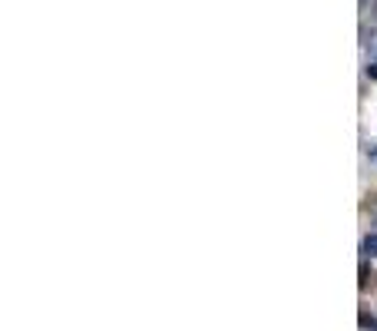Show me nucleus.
I'll return each instance as SVG.
<instances>
[{
    "mask_svg": "<svg viewBox=\"0 0 377 331\" xmlns=\"http://www.w3.org/2000/svg\"><path fill=\"white\" fill-rule=\"evenodd\" d=\"M361 252H364V259H377V232L364 235V242H361Z\"/></svg>",
    "mask_w": 377,
    "mask_h": 331,
    "instance_id": "obj_1",
    "label": "nucleus"
},
{
    "mask_svg": "<svg viewBox=\"0 0 377 331\" xmlns=\"http://www.w3.org/2000/svg\"><path fill=\"white\" fill-rule=\"evenodd\" d=\"M374 53H377V37H374Z\"/></svg>",
    "mask_w": 377,
    "mask_h": 331,
    "instance_id": "obj_4",
    "label": "nucleus"
},
{
    "mask_svg": "<svg viewBox=\"0 0 377 331\" xmlns=\"http://www.w3.org/2000/svg\"><path fill=\"white\" fill-rule=\"evenodd\" d=\"M367 76H370V79H377V63H367Z\"/></svg>",
    "mask_w": 377,
    "mask_h": 331,
    "instance_id": "obj_2",
    "label": "nucleus"
},
{
    "mask_svg": "<svg viewBox=\"0 0 377 331\" xmlns=\"http://www.w3.org/2000/svg\"><path fill=\"white\" fill-rule=\"evenodd\" d=\"M370 215H374V219H377V196L370 199Z\"/></svg>",
    "mask_w": 377,
    "mask_h": 331,
    "instance_id": "obj_3",
    "label": "nucleus"
}]
</instances>
